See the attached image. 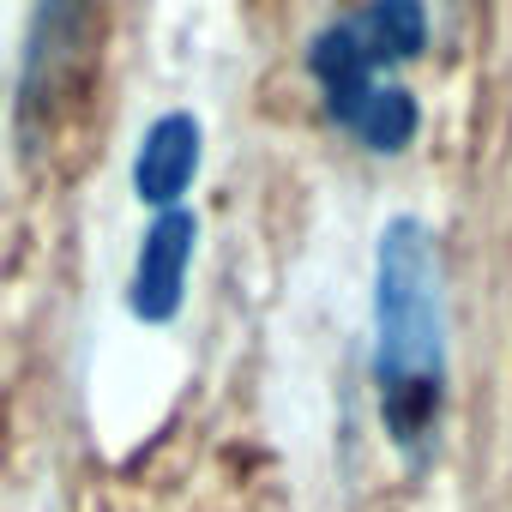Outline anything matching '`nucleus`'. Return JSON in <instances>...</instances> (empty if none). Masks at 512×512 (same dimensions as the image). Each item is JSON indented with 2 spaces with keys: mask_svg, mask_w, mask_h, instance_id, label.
<instances>
[{
  "mask_svg": "<svg viewBox=\"0 0 512 512\" xmlns=\"http://www.w3.org/2000/svg\"><path fill=\"white\" fill-rule=\"evenodd\" d=\"M446 253L422 217H392L374 247V398L404 470H428L446 422Z\"/></svg>",
  "mask_w": 512,
  "mask_h": 512,
  "instance_id": "nucleus-1",
  "label": "nucleus"
},
{
  "mask_svg": "<svg viewBox=\"0 0 512 512\" xmlns=\"http://www.w3.org/2000/svg\"><path fill=\"white\" fill-rule=\"evenodd\" d=\"M428 37H434L428 0H362L356 13L314 31L308 79L320 85V97L350 91L362 79H398L410 61L428 55Z\"/></svg>",
  "mask_w": 512,
  "mask_h": 512,
  "instance_id": "nucleus-2",
  "label": "nucleus"
},
{
  "mask_svg": "<svg viewBox=\"0 0 512 512\" xmlns=\"http://www.w3.org/2000/svg\"><path fill=\"white\" fill-rule=\"evenodd\" d=\"M103 0H31V31H25V73H19V109L37 127H55L73 91L91 67Z\"/></svg>",
  "mask_w": 512,
  "mask_h": 512,
  "instance_id": "nucleus-3",
  "label": "nucleus"
},
{
  "mask_svg": "<svg viewBox=\"0 0 512 512\" xmlns=\"http://www.w3.org/2000/svg\"><path fill=\"white\" fill-rule=\"evenodd\" d=\"M193 253H199V217L187 205L151 211V223L133 247V272H127V314L139 326H175L181 320Z\"/></svg>",
  "mask_w": 512,
  "mask_h": 512,
  "instance_id": "nucleus-4",
  "label": "nucleus"
},
{
  "mask_svg": "<svg viewBox=\"0 0 512 512\" xmlns=\"http://www.w3.org/2000/svg\"><path fill=\"white\" fill-rule=\"evenodd\" d=\"M199 163H205V127L193 109H163L139 145H133V199L145 211H175L187 205L193 181H199Z\"/></svg>",
  "mask_w": 512,
  "mask_h": 512,
  "instance_id": "nucleus-5",
  "label": "nucleus"
},
{
  "mask_svg": "<svg viewBox=\"0 0 512 512\" xmlns=\"http://www.w3.org/2000/svg\"><path fill=\"white\" fill-rule=\"evenodd\" d=\"M320 103H326L332 127L344 139H356L368 157H404L416 145V133H422V103L398 79H362V85L332 91Z\"/></svg>",
  "mask_w": 512,
  "mask_h": 512,
  "instance_id": "nucleus-6",
  "label": "nucleus"
}]
</instances>
